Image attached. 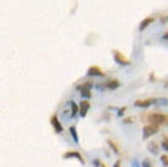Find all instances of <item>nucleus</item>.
<instances>
[{
	"label": "nucleus",
	"mask_w": 168,
	"mask_h": 167,
	"mask_svg": "<svg viewBox=\"0 0 168 167\" xmlns=\"http://www.w3.org/2000/svg\"><path fill=\"white\" fill-rule=\"evenodd\" d=\"M148 120L151 124H156L159 127L165 123H168V116L163 112H152L148 116Z\"/></svg>",
	"instance_id": "nucleus-1"
},
{
	"label": "nucleus",
	"mask_w": 168,
	"mask_h": 167,
	"mask_svg": "<svg viewBox=\"0 0 168 167\" xmlns=\"http://www.w3.org/2000/svg\"><path fill=\"white\" fill-rule=\"evenodd\" d=\"M159 129L160 128L156 124L149 123V124L144 126V128H143V139H149L150 137H152L154 134H156L159 132Z\"/></svg>",
	"instance_id": "nucleus-2"
},
{
	"label": "nucleus",
	"mask_w": 168,
	"mask_h": 167,
	"mask_svg": "<svg viewBox=\"0 0 168 167\" xmlns=\"http://www.w3.org/2000/svg\"><path fill=\"white\" fill-rule=\"evenodd\" d=\"M65 160H68V159H77L82 165L85 164V160H84V158L82 156V154L81 153H78V151H76V150H70V151H66L65 154H64V156H62Z\"/></svg>",
	"instance_id": "nucleus-3"
},
{
	"label": "nucleus",
	"mask_w": 168,
	"mask_h": 167,
	"mask_svg": "<svg viewBox=\"0 0 168 167\" xmlns=\"http://www.w3.org/2000/svg\"><path fill=\"white\" fill-rule=\"evenodd\" d=\"M50 123H51V126H53V128H54L55 133H57V134L62 133L64 128H62V124H61V122H60V120L57 118V116H56V115L51 116V118H50Z\"/></svg>",
	"instance_id": "nucleus-4"
},
{
	"label": "nucleus",
	"mask_w": 168,
	"mask_h": 167,
	"mask_svg": "<svg viewBox=\"0 0 168 167\" xmlns=\"http://www.w3.org/2000/svg\"><path fill=\"white\" fill-rule=\"evenodd\" d=\"M115 61L117 62V64H119V65H122V66H127V65H129L130 64V60H128L122 53H119V51H115Z\"/></svg>",
	"instance_id": "nucleus-5"
},
{
	"label": "nucleus",
	"mask_w": 168,
	"mask_h": 167,
	"mask_svg": "<svg viewBox=\"0 0 168 167\" xmlns=\"http://www.w3.org/2000/svg\"><path fill=\"white\" fill-rule=\"evenodd\" d=\"M86 75H88L89 77H104V76H105V73H104V72L101 71V69L97 67V66H90V67L88 69Z\"/></svg>",
	"instance_id": "nucleus-6"
},
{
	"label": "nucleus",
	"mask_w": 168,
	"mask_h": 167,
	"mask_svg": "<svg viewBox=\"0 0 168 167\" xmlns=\"http://www.w3.org/2000/svg\"><path fill=\"white\" fill-rule=\"evenodd\" d=\"M148 150L150 151V154L152 155H159L160 154V145L155 140H151L149 144H148Z\"/></svg>",
	"instance_id": "nucleus-7"
},
{
	"label": "nucleus",
	"mask_w": 168,
	"mask_h": 167,
	"mask_svg": "<svg viewBox=\"0 0 168 167\" xmlns=\"http://www.w3.org/2000/svg\"><path fill=\"white\" fill-rule=\"evenodd\" d=\"M154 104V99H144V100H137L134 102V105L137 107H141V109H148L150 105Z\"/></svg>",
	"instance_id": "nucleus-8"
},
{
	"label": "nucleus",
	"mask_w": 168,
	"mask_h": 167,
	"mask_svg": "<svg viewBox=\"0 0 168 167\" xmlns=\"http://www.w3.org/2000/svg\"><path fill=\"white\" fill-rule=\"evenodd\" d=\"M89 109H90V102L88 100H82V102L79 104V113H81L82 117L86 116Z\"/></svg>",
	"instance_id": "nucleus-9"
},
{
	"label": "nucleus",
	"mask_w": 168,
	"mask_h": 167,
	"mask_svg": "<svg viewBox=\"0 0 168 167\" xmlns=\"http://www.w3.org/2000/svg\"><path fill=\"white\" fill-rule=\"evenodd\" d=\"M70 133H71L75 143L78 144V143H79V138H78V133H77V127H76V126H71V127H70Z\"/></svg>",
	"instance_id": "nucleus-10"
},
{
	"label": "nucleus",
	"mask_w": 168,
	"mask_h": 167,
	"mask_svg": "<svg viewBox=\"0 0 168 167\" xmlns=\"http://www.w3.org/2000/svg\"><path fill=\"white\" fill-rule=\"evenodd\" d=\"M152 21H154V18H152V17H146L144 21H141V23H140V26H139L140 32H143V31H144V29H145V28H146V27H148V26H149Z\"/></svg>",
	"instance_id": "nucleus-11"
},
{
	"label": "nucleus",
	"mask_w": 168,
	"mask_h": 167,
	"mask_svg": "<svg viewBox=\"0 0 168 167\" xmlns=\"http://www.w3.org/2000/svg\"><path fill=\"white\" fill-rule=\"evenodd\" d=\"M107 144H108V147H110V149L116 154V155H119V149H118V145L113 142V140H111V139H107Z\"/></svg>",
	"instance_id": "nucleus-12"
},
{
	"label": "nucleus",
	"mask_w": 168,
	"mask_h": 167,
	"mask_svg": "<svg viewBox=\"0 0 168 167\" xmlns=\"http://www.w3.org/2000/svg\"><path fill=\"white\" fill-rule=\"evenodd\" d=\"M68 104H70V106H71V116H70V117H75V116L77 115V112L79 111V107L77 106V104H76L75 101H70Z\"/></svg>",
	"instance_id": "nucleus-13"
},
{
	"label": "nucleus",
	"mask_w": 168,
	"mask_h": 167,
	"mask_svg": "<svg viewBox=\"0 0 168 167\" xmlns=\"http://www.w3.org/2000/svg\"><path fill=\"white\" fill-rule=\"evenodd\" d=\"M154 104L157 106H167L168 99L166 98H161V99H154Z\"/></svg>",
	"instance_id": "nucleus-14"
},
{
	"label": "nucleus",
	"mask_w": 168,
	"mask_h": 167,
	"mask_svg": "<svg viewBox=\"0 0 168 167\" xmlns=\"http://www.w3.org/2000/svg\"><path fill=\"white\" fill-rule=\"evenodd\" d=\"M91 85H93L91 82H85V83L78 85V87H77V90H79V91H81L82 89H91Z\"/></svg>",
	"instance_id": "nucleus-15"
},
{
	"label": "nucleus",
	"mask_w": 168,
	"mask_h": 167,
	"mask_svg": "<svg viewBox=\"0 0 168 167\" xmlns=\"http://www.w3.org/2000/svg\"><path fill=\"white\" fill-rule=\"evenodd\" d=\"M81 94H82V98H84V99H89V98L91 96L90 89H82V90H81Z\"/></svg>",
	"instance_id": "nucleus-16"
},
{
	"label": "nucleus",
	"mask_w": 168,
	"mask_h": 167,
	"mask_svg": "<svg viewBox=\"0 0 168 167\" xmlns=\"http://www.w3.org/2000/svg\"><path fill=\"white\" fill-rule=\"evenodd\" d=\"M160 160H161V162H162L163 166L168 167V155H166V154L161 155V156H160Z\"/></svg>",
	"instance_id": "nucleus-17"
},
{
	"label": "nucleus",
	"mask_w": 168,
	"mask_h": 167,
	"mask_svg": "<svg viewBox=\"0 0 168 167\" xmlns=\"http://www.w3.org/2000/svg\"><path fill=\"white\" fill-rule=\"evenodd\" d=\"M141 167H152V164L150 161V159H144L141 162Z\"/></svg>",
	"instance_id": "nucleus-18"
},
{
	"label": "nucleus",
	"mask_w": 168,
	"mask_h": 167,
	"mask_svg": "<svg viewBox=\"0 0 168 167\" xmlns=\"http://www.w3.org/2000/svg\"><path fill=\"white\" fill-rule=\"evenodd\" d=\"M161 147H162V149H163V150L168 151V138H167V137H165V139L162 140V143H161Z\"/></svg>",
	"instance_id": "nucleus-19"
},
{
	"label": "nucleus",
	"mask_w": 168,
	"mask_h": 167,
	"mask_svg": "<svg viewBox=\"0 0 168 167\" xmlns=\"http://www.w3.org/2000/svg\"><path fill=\"white\" fill-rule=\"evenodd\" d=\"M122 122H123L124 124H129V123H133L134 120H133V117H126V118H123Z\"/></svg>",
	"instance_id": "nucleus-20"
},
{
	"label": "nucleus",
	"mask_w": 168,
	"mask_h": 167,
	"mask_svg": "<svg viewBox=\"0 0 168 167\" xmlns=\"http://www.w3.org/2000/svg\"><path fill=\"white\" fill-rule=\"evenodd\" d=\"M101 164H102V162H101L99 159H94V160H93V165L95 167H100L101 166Z\"/></svg>",
	"instance_id": "nucleus-21"
},
{
	"label": "nucleus",
	"mask_w": 168,
	"mask_h": 167,
	"mask_svg": "<svg viewBox=\"0 0 168 167\" xmlns=\"http://www.w3.org/2000/svg\"><path fill=\"white\" fill-rule=\"evenodd\" d=\"M124 111H126V107H122V109H118L117 110V115L121 117V116H123V113H124Z\"/></svg>",
	"instance_id": "nucleus-22"
},
{
	"label": "nucleus",
	"mask_w": 168,
	"mask_h": 167,
	"mask_svg": "<svg viewBox=\"0 0 168 167\" xmlns=\"http://www.w3.org/2000/svg\"><path fill=\"white\" fill-rule=\"evenodd\" d=\"M132 164H133V167H140V165H139V162H138V161H137L135 159H134V160L132 161Z\"/></svg>",
	"instance_id": "nucleus-23"
},
{
	"label": "nucleus",
	"mask_w": 168,
	"mask_h": 167,
	"mask_svg": "<svg viewBox=\"0 0 168 167\" xmlns=\"http://www.w3.org/2000/svg\"><path fill=\"white\" fill-rule=\"evenodd\" d=\"M113 167H121V160H117V161L115 162Z\"/></svg>",
	"instance_id": "nucleus-24"
},
{
	"label": "nucleus",
	"mask_w": 168,
	"mask_h": 167,
	"mask_svg": "<svg viewBox=\"0 0 168 167\" xmlns=\"http://www.w3.org/2000/svg\"><path fill=\"white\" fill-rule=\"evenodd\" d=\"M163 39H165V40H168V31L166 32V33H165V35H163Z\"/></svg>",
	"instance_id": "nucleus-25"
},
{
	"label": "nucleus",
	"mask_w": 168,
	"mask_h": 167,
	"mask_svg": "<svg viewBox=\"0 0 168 167\" xmlns=\"http://www.w3.org/2000/svg\"><path fill=\"white\" fill-rule=\"evenodd\" d=\"M100 167H106V166H105V165H104V164H101V166H100Z\"/></svg>",
	"instance_id": "nucleus-26"
}]
</instances>
